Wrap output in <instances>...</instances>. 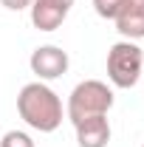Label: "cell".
Returning a JSON list of instances; mask_svg holds the SVG:
<instances>
[{"label":"cell","instance_id":"obj_11","mask_svg":"<svg viewBox=\"0 0 144 147\" xmlns=\"http://www.w3.org/2000/svg\"><path fill=\"white\" fill-rule=\"evenodd\" d=\"M48 3H57V6H62L65 11H71V6H73V0H48Z\"/></svg>","mask_w":144,"mask_h":147},{"label":"cell","instance_id":"obj_7","mask_svg":"<svg viewBox=\"0 0 144 147\" xmlns=\"http://www.w3.org/2000/svg\"><path fill=\"white\" fill-rule=\"evenodd\" d=\"M68 17V11L57 3H48V0H34L31 3V23L40 31H57Z\"/></svg>","mask_w":144,"mask_h":147},{"label":"cell","instance_id":"obj_6","mask_svg":"<svg viewBox=\"0 0 144 147\" xmlns=\"http://www.w3.org/2000/svg\"><path fill=\"white\" fill-rule=\"evenodd\" d=\"M76 127V142L79 147H108L110 142V122L108 116H88L73 122Z\"/></svg>","mask_w":144,"mask_h":147},{"label":"cell","instance_id":"obj_8","mask_svg":"<svg viewBox=\"0 0 144 147\" xmlns=\"http://www.w3.org/2000/svg\"><path fill=\"white\" fill-rule=\"evenodd\" d=\"M0 147H34V139L23 130H9L3 139H0Z\"/></svg>","mask_w":144,"mask_h":147},{"label":"cell","instance_id":"obj_9","mask_svg":"<svg viewBox=\"0 0 144 147\" xmlns=\"http://www.w3.org/2000/svg\"><path fill=\"white\" fill-rule=\"evenodd\" d=\"M93 9H96V14H99V17L116 20L119 9H122V0H93Z\"/></svg>","mask_w":144,"mask_h":147},{"label":"cell","instance_id":"obj_3","mask_svg":"<svg viewBox=\"0 0 144 147\" xmlns=\"http://www.w3.org/2000/svg\"><path fill=\"white\" fill-rule=\"evenodd\" d=\"M144 71V51L133 40H119L108 51V79L116 88H133Z\"/></svg>","mask_w":144,"mask_h":147},{"label":"cell","instance_id":"obj_10","mask_svg":"<svg viewBox=\"0 0 144 147\" xmlns=\"http://www.w3.org/2000/svg\"><path fill=\"white\" fill-rule=\"evenodd\" d=\"M6 9H11V11H23V9H31V3L34 0H0Z\"/></svg>","mask_w":144,"mask_h":147},{"label":"cell","instance_id":"obj_1","mask_svg":"<svg viewBox=\"0 0 144 147\" xmlns=\"http://www.w3.org/2000/svg\"><path fill=\"white\" fill-rule=\"evenodd\" d=\"M17 113L31 130L54 133L62 125V99L45 82H28L17 93Z\"/></svg>","mask_w":144,"mask_h":147},{"label":"cell","instance_id":"obj_5","mask_svg":"<svg viewBox=\"0 0 144 147\" xmlns=\"http://www.w3.org/2000/svg\"><path fill=\"white\" fill-rule=\"evenodd\" d=\"M116 31L124 40L144 37V0H122V9L116 14Z\"/></svg>","mask_w":144,"mask_h":147},{"label":"cell","instance_id":"obj_2","mask_svg":"<svg viewBox=\"0 0 144 147\" xmlns=\"http://www.w3.org/2000/svg\"><path fill=\"white\" fill-rule=\"evenodd\" d=\"M110 108H113V91L99 79H85L71 91L65 113L71 122H79L88 116H108Z\"/></svg>","mask_w":144,"mask_h":147},{"label":"cell","instance_id":"obj_4","mask_svg":"<svg viewBox=\"0 0 144 147\" xmlns=\"http://www.w3.org/2000/svg\"><path fill=\"white\" fill-rule=\"evenodd\" d=\"M28 65H31V74H37L40 82H48V79H57L68 71L71 59H68V51H62L59 45H40V48H34Z\"/></svg>","mask_w":144,"mask_h":147}]
</instances>
